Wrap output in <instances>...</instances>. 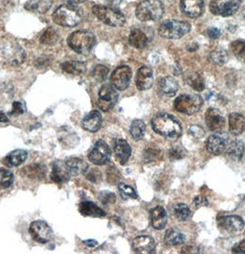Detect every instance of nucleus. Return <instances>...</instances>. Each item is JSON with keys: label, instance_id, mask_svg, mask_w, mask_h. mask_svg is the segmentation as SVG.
I'll use <instances>...</instances> for the list:
<instances>
[{"label": "nucleus", "instance_id": "6e6d98bb", "mask_svg": "<svg viewBox=\"0 0 245 254\" xmlns=\"http://www.w3.org/2000/svg\"><path fill=\"white\" fill-rule=\"evenodd\" d=\"M8 122L9 120H8L7 116L0 111V123H8Z\"/></svg>", "mask_w": 245, "mask_h": 254}, {"label": "nucleus", "instance_id": "09e8293b", "mask_svg": "<svg viewBox=\"0 0 245 254\" xmlns=\"http://www.w3.org/2000/svg\"><path fill=\"white\" fill-rule=\"evenodd\" d=\"M24 113V110L22 108V104L19 102H13L12 112L10 113V115H19Z\"/></svg>", "mask_w": 245, "mask_h": 254}, {"label": "nucleus", "instance_id": "a19ab883", "mask_svg": "<svg viewBox=\"0 0 245 254\" xmlns=\"http://www.w3.org/2000/svg\"><path fill=\"white\" fill-rule=\"evenodd\" d=\"M14 182V175L11 172L0 169V187L1 188H8L12 185Z\"/></svg>", "mask_w": 245, "mask_h": 254}, {"label": "nucleus", "instance_id": "603ef678", "mask_svg": "<svg viewBox=\"0 0 245 254\" xmlns=\"http://www.w3.org/2000/svg\"><path fill=\"white\" fill-rule=\"evenodd\" d=\"M195 203L197 207H199V206H203V205H208V202L205 197L198 196L195 198Z\"/></svg>", "mask_w": 245, "mask_h": 254}, {"label": "nucleus", "instance_id": "de8ad7c7", "mask_svg": "<svg viewBox=\"0 0 245 254\" xmlns=\"http://www.w3.org/2000/svg\"><path fill=\"white\" fill-rule=\"evenodd\" d=\"M87 179L91 181L92 183H98L101 180V172H99L97 169H93L91 172H89L87 175Z\"/></svg>", "mask_w": 245, "mask_h": 254}, {"label": "nucleus", "instance_id": "473e14b6", "mask_svg": "<svg viewBox=\"0 0 245 254\" xmlns=\"http://www.w3.org/2000/svg\"><path fill=\"white\" fill-rule=\"evenodd\" d=\"M64 72L70 75H82L86 70V64L81 61H68L62 64Z\"/></svg>", "mask_w": 245, "mask_h": 254}, {"label": "nucleus", "instance_id": "ea45409f", "mask_svg": "<svg viewBox=\"0 0 245 254\" xmlns=\"http://www.w3.org/2000/svg\"><path fill=\"white\" fill-rule=\"evenodd\" d=\"M229 58V55L228 52L223 49V48H218L216 50H214L211 55H210V59L214 64H220L222 65L226 63Z\"/></svg>", "mask_w": 245, "mask_h": 254}, {"label": "nucleus", "instance_id": "72a5a7b5", "mask_svg": "<svg viewBox=\"0 0 245 254\" xmlns=\"http://www.w3.org/2000/svg\"><path fill=\"white\" fill-rule=\"evenodd\" d=\"M185 80L191 88L196 91H202L205 89V83L202 76L195 71H189L185 74Z\"/></svg>", "mask_w": 245, "mask_h": 254}, {"label": "nucleus", "instance_id": "dca6fc26", "mask_svg": "<svg viewBox=\"0 0 245 254\" xmlns=\"http://www.w3.org/2000/svg\"><path fill=\"white\" fill-rule=\"evenodd\" d=\"M205 117H206V124L208 126V129L211 131L218 132L225 126L224 116L218 109H208Z\"/></svg>", "mask_w": 245, "mask_h": 254}, {"label": "nucleus", "instance_id": "4468645a", "mask_svg": "<svg viewBox=\"0 0 245 254\" xmlns=\"http://www.w3.org/2000/svg\"><path fill=\"white\" fill-rule=\"evenodd\" d=\"M133 250L140 254H151L155 253L156 244L150 236H139L133 242Z\"/></svg>", "mask_w": 245, "mask_h": 254}, {"label": "nucleus", "instance_id": "58836bf2", "mask_svg": "<svg viewBox=\"0 0 245 254\" xmlns=\"http://www.w3.org/2000/svg\"><path fill=\"white\" fill-rule=\"evenodd\" d=\"M231 50L235 56V58H238L242 62H245V41H234L231 45Z\"/></svg>", "mask_w": 245, "mask_h": 254}, {"label": "nucleus", "instance_id": "c756f323", "mask_svg": "<svg viewBox=\"0 0 245 254\" xmlns=\"http://www.w3.org/2000/svg\"><path fill=\"white\" fill-rule=\"evenodd\" d=\"M28 157V153L23 149H16L6 155L4 163L8 167H18L22 164Z\"/></svg>", "mask_w": 245, "mask_h": 254}, {"label": "nucleus", "instance_id": "4be33fe9", "mask_svg": "<svg viewBox=\"0 0 245 254\" xmlns=\"http://www.w3.org/2000/svg\"><path fill=\"white\" fill-rule=\"evenodd\" d=\"M179 89V85L171 76H164L159 80V90L167 97H173Z\"/></svg>", "mask_w": 245, "mask_h": 254}, {"label": "nucleus", "instance_id": "f704fd0d", "mask_svg": "<svg viewBox=\"0 0 245 254\" xmlns=\"http://www.w3.org/2000/svg\"><path fill=\"white\" fill-rule=\"evenodd\" d=\"M22 173L28 178L42 180L44 178V175H45V168L44 166L39 165V164H32L24 168Z\"/></svg>", "mask_w": 245, "mask_h": 254}, {"label": "nucleus", "instance_id": "cd10ccee", "mask_svg": "<svg viewBox=\"0 0 245 254\" xmlns=\"http://www.w3.org/2000/svg\"><path fill=\"white\" fill-rule=\"evenodd\" d=\"M52 6V0H28L25 8L31 12L44 14L49 10Z\"/></svg>", "mask_w": 245, "mask_h": 254}, {"label": "nucleus", "instance_id": "5701e85b", "mask_svg": "<svg viewBox=\"0 0 245 254\" xmlns=\"http://www.w3.org/2000/svg\"><path fill=\"white\" fill-rule=\"evenodd\" d=\"M226 140L220 134H212L206 143L207 150L212 155H220L226 149Z\"/></svg>", "mask_w": 245, "mask_h": 254}, {"label": "nucleus", "instance_id": "37998d69", "mask_svg": "<svg viewBox=\"0 0 245 254\" xmlns=\"http://www.w3.org/2000/svg\"><path fill=\"white\" fill-rule=\"evenodd\" d=\"M108 73H109V68L106 67L105 65H102V64L96 65L93 70H92V72H91L92 76L94 77L98 82H101V81L105 80Z\"/></svg>", "mask_w": 245, "mask_h": 254}, {"label": "nucleus", "instance_id": "aec40b11", "mask_svg": "<svg viewBox=\"0 0 245 254\" xmlns=\"http://www.w3.org/2000/svg\"><path fill=\"white\" fill-rule=\"evenodd\" d=\"M3 54L5 58L7 59V61L12 64H22L25 59V53L23 51V49L15 44L6 45Z\"/></svg>", "mask_w": 245, "mask_h": 254}, {"label": "nucleus", "instance_id": "6e6552de", "mask_svg": "<svg viewBox=\"0 0 245 254\" xmlns=\"http://www.w3.org/2000/svg\"><path fill=\"white\" fill-rule=\"evenodd\" d=\"M242 0H211L210 11L221 17L233 16L239 10Z\"/></svg>", "mask_w": 245, "mask_h": 254}, {"label": "nucleus", "instance_id": "f03ea898", "mask_svg": "<svg viewBox=\"0 0 245 254\" xmlns=\"http://www.w3.org/2000/svg\"><path fill=\"white\" fill-rule=\"evenodd\" d=\"M82 19V10L74 4H64L53 13V20L62 27H75Z\"/></svg>", "mask_w": 245, "mask_h": 254}, {"label": "nucleus", "instance_id": "e433bc0d", "mask_svg": "<svg viewBox=\"0 0 245 254\" xmlns=\"http://www.w3.org/2000/svg\"><path fill=\"white\" fill-rule=\"evenodd\" d=\"M173 215L175 216L176 218L183 222L186 221L188 219L190 216H191V211L189 209L188 206L185 203H178L173 206Z\"/></svg>", "mask_w": 245, "mask_h": 254}, {"label": "nucleus", "instance_id": "a211bd4d", "mask_svg": "<svg viewBox=\"0 0 245 254\" xmlns=\"http://www.w3.org/2000/svg\"><path fill=\"white\" fill-rule=\"evenodd\" d=\"M70 176H71V174L69 172L65 162L56 161L53 164L50 178L54 183H56L57 185L66 184L70 181Z\"/></svg>", "mask_w": 245, "mask_h": 254}, {"label": "nucleus", "instance_id": "423d86ee", "mask_svg": "<svg viewBox=\"0 0 245 254\" xmlns=\"http://www.w3.org/2000/svg\"><path fill=\"white\" fill-rule=\"evenodd\" d=\"M191 31V25L186 21L167 19L159 28V33L166 39H180Z\"/></svg>", "mask_w": 245, "mask_h": 254}, {"label": "nucleus", "instance_id": "49530a36", "mask_svg": "<svg viewBox=\"0 0 245 254\" xmlns=\"http://www.w3.org/2000/svg\"><path fill=\"white\" fill-rule=\"evenodd\" d=\"M189 133L192 136H194V137L200 138V137L204 136L205 131H204V129L202 127H198V126H193V127L189 129Z\"/></svg>", "mask_w": 245, "mask_h": 254}, {"label": "nucleus", "instance_id": "864d4df0", "mask_svg": "<svg viewBox=\"0 0 245 254\" xmlns=\"http://www.w3.org/2000/svg\"><path fill=\"white\" fill-rule=\"evenodd\" d=\"M83 243L85 245H87L88 247H91V248H94L97 245H98V242L95 241V240H87V241H83Z\"/></svg>", "mask_w": 245, "mask_h": 254}, {"label": "nucleus", "instance_id": "8fccbe9b", "mask_svg": "<svg viewBox=\"0 0 245 254\" xmlns=\"http://www.w3.org/2000/svg\"><path fill=\"white\" fill-rule=\"evenodd\" d=\"M233 254H245V240L233 247Z\"/></svg>", "mask_w": 245, "mask_h": 254}, {"label": "nucleus", "instance_id": "2f4dec72", "mask_svg": "<svg viewBox=\"0 0 245 254\" xmlns=\"http://www.w3.org/2000/svg\"><path fill=\"white\" fill-rule=\"evenodd\" d=\"M164 242L168 246H177L185 242V235L176 229H168L164 236Z\"/></svg>", "mask_w": 245, "mask_h": 254}, {"label": "nucleus", "instance_id": "5fc2aeb1", "mask_svg": "<svg viewBox=\"0 0 245 254\" xmlns=\"http://www.w3.org/2000/svg\"><path fill=\"white\" fill-rule=\"evenodd\" d=\"M102 1L110 6H117L123 0H102Z\"/></svg>", "mask_w": 245, "mask_h": 254}, {"label": "nucleus", "instance_id": "1a4fd4ad", "mask_svg": "<svg viewBox=\"0 0 245 254\" xmlns=\"http://www.w3.org/2000/svg\"><path fill=\"white\" fill-rule=\"evenodd\" d=\"M111 149L103 140H99L95 143L88 155V159L91 163L97 166L106 165L111 159Z\"/></svg>", "mask_w": 245, "mask_h": 254}, {"label": "nucleus", "instance_id": "0eeeda50", "mask_svg": "<svg viewBox=\"0 0 245 254\" xmlns=\"http://www.w3.org/2000/svg\"><path fill=\"white\" fill-rule=\"evenodd\" d=\"M203 106V99L198 95L179 96L174 101V109L184 115H195Z\"/></svg>", "mask_w": 245, "mask_h": 254}, {"label": "nucleus", "instance_id": "393cba45", "mask_svg": "<svg viewBox=\"0 0 245 254\" xmlns=\"http://www.w3.org/2000/svg\"><path fill=\"white\" fill-rule=\"evenodd\" d=\"M65 164L67 166L70 174L73 176L82 175L88 172V163L80 158H70L65 161Z\"/></svg>", "mask_w": 245, "mask_h": 254}, {"label": "nucleus", "instance_id": "9d476101", "mask_svg": "<svg viewBox=\"0 0 245 254\" xmlns=\"http://www.w3.org/2000/svg\"><path fill=\"white\" fill-rule=\"evenodd\" d=\"M118 101V92L113 86L103 85L99 91L98 107L102 112H109L115 106Z\"/></svg>", "mask_w": 245, "mask_h": 254}, {"label": "nucleus", "instance_id": "39448f33", "mask_svg": "<svg viewBox=\"0 0 245 254\" xmlns=\"http://www.w3.org/2000/svg\"><path fill=\"white\" fill-rule=\"evenodd\" d=\"M92 12L104 24L111 27H122L126 24V18L123 13L109 6L95 5Z\"/></svg>", "mask_w": 245, "mask_h": 254}, {"label": "nucleus", "instance_id": "b1692460", "mask_svg": "<svg viewBox=\"0 0 245 254\" xmlns=\"http://www.w3.org/2000/svg\"><path fill=\"white\" fill-rule=\"evenodd\" d=\"M79 211L82 216L90 217H103L106 216V213L99 207L96 203L90 201H83L80 203Z\"/></svg>", "mask_w": 245, "mask_h": 254}, {"label": "nucleus", "instance_id": "2eb2a0df", "mask_svg": "<svg viewBox=\"0 0 245 254\" xmlns=\"http://www.w3.org/2000/svg\"><path fill=\"white\" fill-rule=\"evenodd\" d=\"M180 6L183 14L192 19L200 17L204 11L203 0H181Z\"/></svg>", "mask_w": 245, "mask_h": 254}, {"label": "nucleus", "instance_id": "c85d7f7f", "mask_svg": "<svg viewBox=\"0 0 245 254\" xmlns=\"http://www.w3.org/2000/svg\"><path fill=\"white\" fill-rule=\"evenodd\" d=\"M128 41L130 45L137 49H143L149 43V39L145 34V32L139 29H134L131 31Z\"/></svg>", "mask_w": 245, "mask_h": 254}, {"label": "nucleus", "instance_id": "f3484780", "mask_svg": "<svg viewBox=\"0 0 245 254\" xmlns=\"http://www.w3.org/2000/svg\"><path fill=\"white\" fill-rule=\"evenodd\" d=\"M154 82L153 72L150 66L140 67L136 76V85L139 90H147L151 89Z\"/></svg>", "mask_w": 245, "mask_h": 254}, {"label": "nucleus", "instance_id": "412c9836", "mask_svg": "<svg viewBox=\"0 0 245 254\" xmlns=\"http://www.w3.org/2000/svg\"><path fill=\"white\" fill-rule=\"evenodd\" d=\"M114 154L122 165H125L131 156V147L125 139H118L114 143Z\"/></svg>", "mask_w": 245, "mask_h": 254}, {"label": "nucleus", "instance_id": "f8f14e48", "mask_svg": "<svg viewBox=\"0 0 245 254\" xmlns=\"http://www.w3.org/2000/svg\"><path fill=\"white\" fill-rule=\"evenodd\" d=\"M132 78V70L127 65H121L114 70L111 76V82L115 89L125 90Z\"/></svg>", "mask_w": 245, "mask_h": 254}, {"label": "nucleus", "instance_id": "f257e3e1", "mask_svg": "<svg viewBox=\"0 0 245 254\" xmlns=\"http://www.w3.org/2000/svg\"><path fill=\"white\" fill-rule=\"evenodd\" d=\"M151 126L156 133L168 139L175 140L182 134V129L180 122L174 116L161 113L152 118Z\"/></svg>", "mask_w": 245, "mask_h": 254}, {"label": "nucleus", "instance_id": "9b49d317", "mask_svg": "<svg viewBox=\"0 0 245 254\" xmlns=\"http://www.w3.org/2000/svg\"><path fill=\"white\" fill-rule=\"evenodd\" d=\"M29 232L35 242L43 244L51 242L54 237V232L50 226L43 220L33 221L30 226Z\"/></svg>", "mask_w": 245, "mask_h": 254}, {"label": "nucleus", "instance_id": "79ce46f5", "mask_svg": "<svg viewBox=\"0 0 245 254\" xmlns=\"http://www.w3.org/2000/svg\"><path fill=\"white\" fill-rule=\"evenodd\" d=\"M118 189H119L120 194L124 200H127L129 198H131V199L138 198V194H137L136 190L129 185H126V184H119Z\"/></svg>", "mask_w": 245, "mask_h": 254}, {"label": "nucleus", "instance_id": "bb28decb", "mask_svg": "<svg viewBox=\"0 0 245 254\" xmlns=\"http://www.w3.org/2000/svg\"><path fill=\"white\" fill-rule=\"evenodd\" d=\"M229 129L233 135H240L245 130V118L242 115L233 113L229 117Z\"/></svg>", "mask_w": 245, "mask_h": 254}, {"label": "nucleus", "instance_id": "c9c22d12", "mask_svg": "<svg viewBox=\"0 0 245 254\" xmlns=\"http://www.w3.org/2000/svg\"><path fill=\"white\" fill-rule=\"evenodd\" d=\"M146 132V126L144 122L141 120H134L130 127V133L134 139L139 141L144 137Z\"/></svg>", "mask_w": 245, "mask_h": 254}, {"label": "nucleus", "instance_id": "c03bdc74", "mask_svg": "<svg viewBox=\"0 0 245 254\" xmlns=\"http://www.w3.org/2000/svg\"><path fill=\"white\" fill-rule=\"evenodd\" d=\"M99 199L101 203L104 204H109V203H113L115 202V195L113 192H110L108 190H103L99 194Z\"/></svg>", "mask_w": 245, "mask_h": 254}, {"label": "nucleus", "instance_id": "4d7b16f0", "mask_svg": "<svg viewBox=\"0 0 245 254\" xmlns=\"http://www.w3.org/2000/svg\"><path fill=\"white\" fill-rule=\"evenodd\" d=\"M84 1H85V0H68V3L78 5V4H80V3H83Z\"/></svg>", "mask_w": 245, "mask_h": 254}, {"label": "nucleus", "instance_id": "4c0bfd02", "mask_svg": "<svg viewBox=\"0 0 245 254\" xmlns=\"http://www.w3.org/2000/svg\"><path fill=\"white\" fill-rule=\"evenodd\" d=\"M59 39V35L53 28H48L42 34L40 42L44 45H56Z\"/></svg>", "mask_w": 245, "mask_h": 254}, {"label": "nucleus", "instance_id": "7ed1b4c3", "mask_svg": "<svg viewBox=\"0 0 245 254\" xmlns=\"http://www.w3.org/2000/svg\"><path fill=\"white\" fill-rule=\"evenodd\" d=\"M68 45L78 54L88 55L96 45V37L88 31H77L70 34L68 38Z\"/></svg>", "mask_w": 245, "mask_h": 254}, {"label": "nucleus", "instance_id": "3c124183", "mask_svg": "<svg viewBox=\"0 0 245 254\" xmlns=\"http://www.w3.org/2000/svg\"><path fill=\"white\" fill-rule=\"evenodd\" d=\"M208 35L210 39H218L220 37V31L217 28H209L208 30Z\"/></svg>", "mask_w": 245, "mask_h": 254}, {"label": "nucleus", "instance_id": "13d9d810", "mask_svg": "<svg viewBox=\"0 0 245 254\" xmlns=\"http://www.w3.org/2000/svg\"><path fill=\"white\" fill-rule=\"evenodd\" d=\"M244 17H245V12H244Z\"/></svg>", "mask_w": 245, "mask_h": 254}, {"label": "nucleus", "instance_id": "a18cd8bd", "mask_svg": "<svg viewBox=\"0 0 245 254\" xmlns=\"http://www.w3.org/2000/svg\"><path fill=\"white\" fill-rule=\"evenodd\" d=\"M169 155H170V159H181L185 156V153L181 147L177 146L170 149Z\"/></svg>", "mask_w": 245, "mask_h": 254}, {"label": "nucleus", "instance_id": "6ab92c4d", "mask_svg": "<svg viewBox=\"0 0 245 254\" xmlns=\"http://www.w3.org/2000/svg\"><path fill=\"white\" fill-rule=\"evenodd\" d=\"M102 118L100 112L91 111L82 120V126L83 129L90 133H95L101 129Z\"/></svg>", "mask_w": 245, "mask_h": 254}, {"label": "nucleus", "instance_id": "7c9ffc66", "mask_svg": "<svg viewBox=\"0 0 245 254\" xmlns=\"http://www.w3.org/2000/svg\"><path fill=\"white\" fill-rule=\"evenodd\" d=\"M228 157L234 161H239L245 153V145L240 140H234L229 146H226Z\"/></svg>", "mask_w": 245, "mask_h": 254}, {"label": "nucleus", "instance_id": "a878e982", "mask_svg": "<svg viewBox=\"0 0 245 254\" xmlns=\"http://www.w3.org/2000/svg\"><path fill=\"white\" fill-rule=\"evenodd\" d=\"M151 225L155 229H164L167 223V214L163 206H157L151 210Z\"/></svg>", "mask_w": 245, "mask_h": 254}, {"label": "nucleus", "instance_id": "ddd939ff", "mask_svg": "<svg viewBox=\"0 0 245 254\" xmlns=\"http://www.w3.org/2000/svg\"><path fill=\"white\" fill-rule=\"evenodd\" d=\"M218 223L220 229L232 233L240 232L245 228L244 219L238 216H221L219 218Z\"/></svg>", "mask_w": 245, "mask_h": 254}, {"label": "nucleus", "instance_id": "20e7f679", "mask_svg": "<svg viewBox=\"0 0 245 254\" xmlns=\"http://www.w3.org/2000/svg\"><path fill=\"white\" fill-rule=\"evenodd\" d=\"M163 13L161 0H143L136 8V16L141 21H156L163 18Z\"/></svg>", "mask_w": 245, "mask_h": 254}]
</instances>
